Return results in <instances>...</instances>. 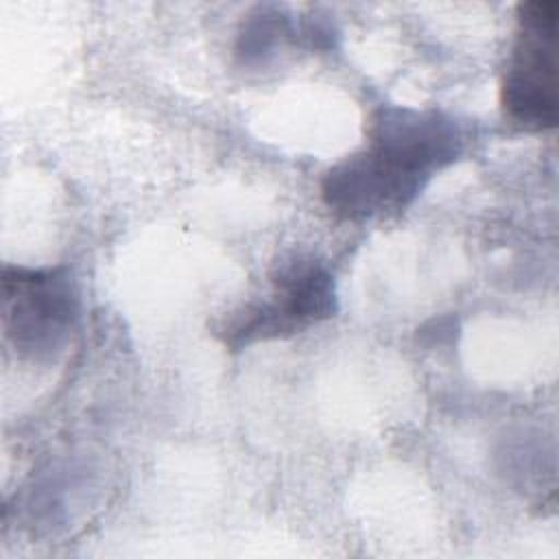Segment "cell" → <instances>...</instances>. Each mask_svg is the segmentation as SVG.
Wrapping results in <instances>:
<instances>
[{
    "instance_id": "obj_3",
    "label": "cell",
    "mask_w": 559,
    "mask_h": 559,
    "mask_svg": "<svg viewBox=\"0 0 559 559\" xmlns=\"http://www.w3.org/2000/svg\"><path fill=\"white\" fill-rule=\"evenodd\" d=\"M79 297L63 269L4 266L2 325L13 349L31 360H50L70 343Z\"/></svg>"
},
{
    "instance_id": "obj_4",
    "label": "cell",
    "mask_w": 559,
    "mask_h": 559,
    "mask_svg": "<svg viewBox=\"0 0 559 559\" xmlns=\"http://www.w3.org/2000/svg\"><path fill=\"white\" fill-rule=\"evenodd\" d=\"M557 13L555 0L518 7L520 33L502 81V107L515 124L531 131L552 129L557 122Z\"/></svg>"
},
{
    "instance_id": "obj_1",
    "label": "cell",
    "mask_w": 559,
    "mask_h": 559,
    "mask_svg": "<svg viewBox=\"0 0 559 559\" xmlns=\"http://www.w3.org/2000/svg\"><path fill=\"white\" fill-rule=\"evenodd\" d=\"M463 151L459 124L435 109L382 107L369 142L330 168L323 203L345 221H367L404 210L426 183Z\"/></svg>"
},
{
    "instance_id": "obj_2",
    "label": "cell",
    "mask_w": 559,
    "mask_h": 559,
    "mask_svg": "<svg viewBox=\"0 0 559 559\" xmlns=\"http://www.w3.org/2000/svg\"><path fill=\"white\" fill-rule=\"evenodd\" d=\"M271 282L269 299L247 304L221 328V341L231 352L258 341L290 336L330 319L336 310L334 277L314 258L295 255L282 262Z\"/></svg>"
}]
</instances>
